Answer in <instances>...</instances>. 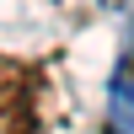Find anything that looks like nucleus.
I'll list each match as a JSON object with an SVG mask.
<instances>
[{"mask_svg": "<svg viewBox=\"0 0 134 134\" xmlns=\"http://www.w3.org/2000/svg\"><path fill=\"white\" fill-rule=\"evenodd\" d=\"M38 70L16 54H0V134H38Z\"/></svg>", "mask_w": 134, "mask_h": 134, "instance_id": "1", "label": "nucleus"}]
</instances>
